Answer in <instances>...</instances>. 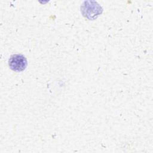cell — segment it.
Masks as SVG:
<instances>
[{
	"label": "cell",
	"instance_id": "obj_1",
	"mask_svg": "<svg viewBox=\"0 0 153 153\" xmlns=\"http://www.w3.org/2000/svg\"><path fill=\"white\" fill-rule=\"evenodd\" d=\"M8 65L13 71L20 72L26 69L27 60L23 54H15L10 57L8 60Z\"/></svg>",
	"mask_w": 153,
	"mask_h": 153
}]
</instances>
